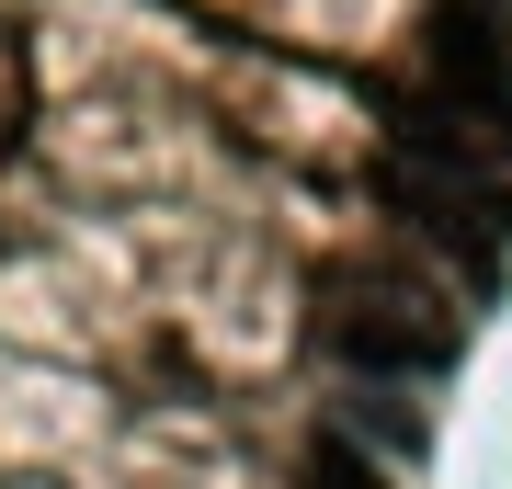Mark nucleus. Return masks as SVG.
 <instances>
[{
  "label": "nucleus",
  "instance_id": "nucleus-2",
  "mask_svg": "<svg viewBox=\"0 0 512 489\" xmlns=\"http://www.w3.org/2000/svg\"><path fill=\"white\" fill-rule=\"evenodd\" d=\"M319 342L353 364V376H444L456 364V319L410 285H376V273H342L319 308Z\"/></svg>",
  "mask_w": 512,
  "mask_h": 489
},
{
  "label": "nucleus",
  "instance_id": "nucleus-1",
  "mask_svg": "<svg viewBox=\"0 0 512 489\" xmlns=\"http://www.w3.org/2000/svg\"><path fill=\"white\" fill-rule=\"evenodd\" d=\"M387 194H399V217L421 239H444V251L467 262V285H490L501 251H512V194H501V171L478 160V148H444V137H410L387 148Z\"/></svg>",
  "mask_w": 512,
  "mask_h": 489
},
{
  "label": "nucleus",
  "instance_id": "nucleus-3",
  "mask_svg": "<svg viewBox=\"0 0 512 489\" xmlns=\"http://www.w3.org/2000/svg\"><path fill=\"white\" fill-rule=\"evenodd\" d=\"M296 489H387V478H376V467H365L353 444H319V455H308V478H296Z\"/></svg>",
  "mask_w": 512,
  "mask_h": 489
}]
</instances>
